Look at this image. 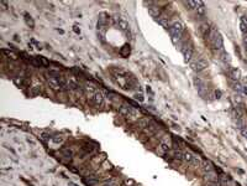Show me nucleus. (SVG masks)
<instances>
[{"instance_id": "f257e3e1", "label": "nucleus", "mask_w": 247, "mask_h": 186, "mask_svg": "<svg viewBox=\"0 0 247 186\" xmlns=\"http://www.w3.org/2000/svg\"><path fill=\"white\" fill-rule=\"evenodd\" d=\"M184 31H185V25L183 24L182 21L174 20L173 22H172L171 27H169V32H171L172 40H173L174 43H177V41H179L182 39V35H183V32Z\"/></svg>"}, {"instance_id": "f03ea898", "label": "nucleus", "mask_w": 247, "mask_h": 186, "mask_svg": "<svg viewBox=\"0 0 247 186\" xmlns=\"http://www.w3.org/2000/svg\"><path fill=\"white\" fill-rule=\"evenodd\" d=\"M119 112L127 119H137L140 117V112L136 108L129 106V104H121L120 108H119Z\"/></svg>"}, {"instance_id": "7ed1b4c3", "label": "nucleus", "mask_w": 247, "mask_h": 186, "mask_svg": "<svg viewBox=\"0 0 247 186\" xmlns=\"http://www.w3.org/2000/svg\"><path fill=\"white\" fill-rule=\"evenodd\" d=\"M210 39H211L212 46H214L215 50L224 51V40H222V36L220 35L216 30H214V31L210 33Z\"/></svg>"}, {"instance_id": "20e7f679", "label": "nucleus", "mask_w": 247, "mask_h": 186, "mask_svg": "<svg viewBox=\"0 0 247 186\" xmlns=\"http://www.w3.org/2000/svg\"><path fill=\"white\" fill-rule=\"evenodd\" d=\"M190 67H192V70L195 71V72H200V71H203L208 67V61L205 58H199V60H197V61L190 62Z\"/></svg>"}, {"instance_id": "39448f33", "label": "nucleus", "mask_w": 247, "mask_h": 186, "mask_svg": "<svg viewBox=\"0 0 247 186\" xmlns=\"http://www.w3.org/2000/svg\"><path fill=\"white\" fill-rule=\"evenodd\" d=\"M114 20L118 24L119 27H120V30H122L123 32L129 35V33H130V25H129V22H127L125 19H122L121 16H119V15H115Z\"/></svg>"}, {"instance_id": "423d86ee", "label": "nucleus", "mask_w": 247, "mask_h": 186, "mask_svg": "<svg viewBox=\"0 0 247 186\" xmlns=\"http://www.w3.org/2000/svg\"><path fill=\"white\" fill-rule=\"evenodd\" d=\"M92 99H93V103H94L96 107L103 106L104 104V93L102 91H98L94 96L92 97Z\"/></svg>"}, {"instance_id": "0eeeda50", "label": "nucleus", "mask_w": 247, "mask_h": 186, "mask_svg": "<svg viewBox=\"0 0 247 186\" xmlns=\"http://www.w3.org/2000/svg\"><path fill=\"white\" fill-rule=\"evenodd\" d=\"M47 83L52 89H54V91H61L62 89L58 80L57 78H54V77H47Z\"/></svg>"}, {"instance_id": "6e6552de", "label": "nucleus", "mask_w": 247, "mask_h": 186, "mask_svg": "<svg viewBox=\"0 0 247 186\" xmlns=\"http://www.w3.org/2000/svg\"><path fill=\"white\" fill-rule=\"evenodd\" d=\"M169 149H171V143L167 139L162 140L159 143V145H158V151L161 153V154H166V153L169 151Z\"/></svg>"}, {"instance_id": "1a4fd4ad", "label": "nucleus", "mask_w": 247, "mask_h": 186, "mask_svg": "<svg viewBox=\"0 0 247 186\" xmlns=\"http://www.w3.org/2000/svg\"><path fill=\"white\" fill-rule=\"evenodd\" d=\"M229 76L234 82H238L241 80V77H242L241 76V71L238 68H231L230 72H229Z\"/></svg>"}, {"instance_id": "9d476101", "label": "nucleus", "mask_w": 247, "mask_h": 186, "mask_svg": "<svg viewBox=\"0 0 247 186\" xmlns=\"http://www.w3.org/2000/svg\"><path fill=\"white\" fill-rule=\"evenodd\" d=\"M85 92H87L88 96H94L96 92H98V89H96V86L94 83H92V82H87V84H85Z\"/></svg>"}, {"instance_id": "9b49d317", "label": "nucleus", "mask_w": 247, "mask_h": 186, "mask_svg": "<svg viewBox=\"0 0 247 186\" xmlns=\"http://www.w3.org/2000/svg\"><path fill=\"white\" fill-rule=\"evenodd\" d=\"M183 56H184V61L189 62L193 57V48L185 46V48H183Z\"/></svg>"}, {"instance_id": "f8f14e48", "label": "nucleus", "mask_w": 247, "mask_h": 186, "mask_svg": "<svg viewBox=\"0 0 247 186\" xmlns=\"http://www.w3.org/2000/svg\"><path fill=\"white\" fill-rule=\"evenodd\" d=\"M201 169L208 174V173H212L214 166H212V164L209 161V160H203V161H201Z\"/></svg>"}, {"instance_id": "ddd939ff", "label": "nucleus", "mask_w": 247, "mask_h": 186, "mask_svg": "<svg viewBox=\"0 0 247 186\" xmlns=\"http://www.w3.org/2000/svg\"><path fill=\"white\" fill-rule=\"evenodd\" d=\"M106 26L108 25H105V24L98 22V35L103 41H104V37H105V33H106Z\"/></svg>"}, {"instance_id": "4468645a", "label": "nucleus", "mask_w": 247, "mask_h": 186, "mask_svg": "<svg viewBox=\"0 0 247 186\" xmlns=\"http://www.w3.org/2000/svg\"><path fill=\"white\" fill-rule=\"evenodd\" d=\"M148 13H149V15H151L152 17L158 19L159 15H161V10H159L158 6H149L148 7Z\"/></svg>"}, {"instance_id": "2eb2a0df", "label": "nucleus", "mask_w": 247, "mask_h": 186, "mask_svg": "<svg viewBox=\"0 0 247 186\" xmlns=\"http://www.w3.org/2000/svg\"><path fill=\"white\" fill-rule=\"evenodd\" d=\"M67 84H68V89H72V91H76V89H78L80 87L79 83H78L74 78H69V80L67 81Z\"/></svg>"}, {"instance_id": "dca6fc26", "label": "nucleus", "mask_w": 247, "mask_h": 186, "mask_svg": "<svg viewBox=\"0 0 247 186\" xmlns=\"http://www.w3.org/2000/svg\"><path fill=\"white\" fill-rule=\"evenodd\" d=\"M109 21H110V16H109V14H108V13H100L99 14L98 22H102V24L108 25V24H109Z\"/></svg>"}, {"instance_id": "f3484780", "label": "nucleus", "mask_w": 247, "mask_h": 186, "mask_svg": "<svg viewBox=\"0 0 247 186\" xmlns=\"http://www.w3.org/2000/svg\"><path fill=\"white\" fill-rule=\"evenodd\" d=\"M183 160H184L187 164H190V165H192L193 160H194V155L190 151H185V153H183Z\"/></svg>"}, {"instance_id": "a211bd4d", "label": "nucleus", "mask_w": 247, "mask_h": 186, "mask_svg": "<svg viewBox=\"0 0 247 186\" xmlns=\"http://www.w3.org/2000/svg\"><path fill=\"white\" fill-rule=\"evenodd\" d=\"M3 54L5 55L6 57L11 58V60H17V58H19V56H17L16 52H14V51H11V50H6V48H3Z\"/></svg>"}, {"instance_id": "6ab92c4d", "label": "nucleus", "mask_w": 247, "mask_h": 186, "mask_svg": "<svg viewBox=\"0 0 247 186\" xmlns=\"http://www.w3.org/2000/svg\"><path fill=\"white\" fill-rule=\"evenodd\" d=\"M195 11L198 15H200V16H203V15H205V5L203 1H198V5L195 7Z\"/></svg>"}, {"instance_id": "aec40b11", "label": "nucleus", "mask_w": 247, "mask_h": 186, "mask_svg": "<svg viewBox=\"0 0 247 186\" xmlns=\"http://www.w3.org/2000/svg\"><path fill=\"white\" fill-rule=\"evenodd\" d=\"M41 92V84H33L31 88H30V96L35 97L37 94H40Z\"/></svg>"}, {"instance_id": "412c9836", "label": "nucleus", "mask_w": 247, "mask_h": 186, "mask_svg": "<svg viewBox=\"0 0 247 186\" xmlns=\"http://www.w3.org/2000/svg\"><path fill=\"white\" fill-rule=\"evenodd\" d=\"M157 21H158V24H159L161 26H163L164 29H169V27H171V25H169V22H168V19H167V17L159 16L158 19H157Z\"/></svg>"}, {"instance_id": "4be33fe9", "label": "nucleus", "mask_w": 247, "mask_h": 186, "mask_svg": "<svg viewBox=\"0 0 247 186\" xmlns=\"http://www.w3.org/2000/svg\"><path fill=\"white\" fill-rule=\"evenodd\" d=\"M130 52H131V48H130V45H123V46L121 47V50H120V55L122 56V57H129V55H130Z\"/></svg>"}, {"instance_id": "5701e85b", "label": "nucleus", "mask_w": 247, "mask_h": 186, "mask_svg": "<svg viewBox=\"0 0 247 186\" xmlns=\"http://www.w3.org/2000/svg\"><path fill=\"white\" fill-rule=\"evenodd\" d=\"M220 60H221L222 62H225V63H227V62H230V61H231L230 55L227 54V52H225V51H222V52H221V55H220Z\"/></svg>"}, {"instance_id": "b1692460", "label": "nucleus", "mask_w": 247, "mask_h": 186, "mask_svg": "<svg viewBox=\"0 0 247 186\" xmlns=\"http://www.w3.org/2000/svg\"><path fill=\"white\" fill-rule=\"evenodd\" d=\"M25 21H26V24H27V25H29L31 29H33V27H35V22H33L32 17L30 16L29 14H25Z\"/></svg>"}, {"instance_id": "393cba45", "label": "nucleus", "mask_w": 247, "mask_h": 186, "mask_svg": "<svg viewBox=\"0 0 247 186\" xmlns=\"http://www.w3.org/2000/svg\"><path fill=\"white\" fill-rule=\"evenodd\" d=\"M200 31L203 32L204 36H206V35H209V33H210V27H209L208 24H203V25L200 26Z\"/></svg>"}, {"instance_id": "a878e982", "label": "nucleus", "mask_w": 247, "mask_h": 186, "mask_svg": "<svg viewBox=\"0 0 247 186\" xmlns=\"http://www.w3.org/2000/svg\"><path fill=\"white\" fill-rule=\"evenodd\" d=\"M52 141H53L54 144H62L63 141H64V136L63 135H54V136H52Z\"/></svg>"}, {"instance_id": "bb28decb", "label": "nucleus", "mask_w": 247, "mask_h": 186, "mask_svg": "<svg viewBox=\"0 0 247 186\" xmlns=\"http://www.w3.org/2000/svg\"><path fill=\"white\" fill-rule=\"evenodd\" d=\"M84 182L89 186H95L98 184V180H96V179H93V176H89V179H85Z\"/></svg>"}, {"instance_id": "cd10ccee", "label": "nucleus", "mask_w": 247, "mask_h": 186, "mask_svg": "<svg viewBox=\"0 0 247 186\" xmlns=\"http://www.w3.org/2000/svg\"><path fill=\"white\" fill-rule=\"evenodd\" d=\"M205 179H206L208 181H211V182H216V181H218V176H216L215 174H212V173H208L206 176H205Z\"/></svg>"}, {"instance_id": "c85d7f7f", "label": "nucleus", "mask_w": 247, "mask_h": 186, "mask_svg": "<svg viewBox=\"0 0 247 186\" xmlns=\"http://www.w3.org/2000/svg\"><path fill=\"white\" fill-rule=\"evenodd\" d=\"M232 88L235 89V91H237L238 93H241V91H242V83H240V82H232Z\"/></svg>"}, {"instance_id": "c756f323", "label": "nucleus", "mask_w": 247, "mask_h": 186, "mask_svg": "<svg viewBox=\"0 0 247 186\" xmlns=\"http://www.w3.org/2000/svg\"><path fill=\"white\" fill-rule=\"evenodd\" d=\"M184 4H185V6L188 7V9H195L197 7V5H198V1H184Z\"/></svg>"}, {"instance_id": "7c9ffc66", "label": "nucleus", "mask_w": 247, "mask_h": 186, "mask_svg": "<svg viewBox=\"0 0 247 186\" xmlns=\"http://www.w3.org/2000/svg\"><path fill=\"white\" fill-rule=\"evenodd\" d=\"M104 186H120V181L119 180H110V181H108V182H105L104 184Z\"/></svg>"}, {"instance_id": "2f4dec72", "label": "nucleus", "mask_w": 247, "mask_h": 186, "mask_svg": "<svg viewBox=\"0 0 247 186\" xmlns=\"http://www.w3.org/2000/svg\"><path fill=\"white\" fill-rule=\"evenodd\" d=\"M62 154L64 158H72V151L69 150V149H62Z\"/></svg>"}, {"instance_id": "473e14b6", "label": "nucleus", "mask_w": 247, "mask_h": 186, "mask_svg": "<svg viewBox=\"0 0 247 186\" xmlns=\"http://www.w3.org/2000/svg\"><path fill=\"white\" fill-rule=\"evenodd\" d=\"M40 138H41V139H42L43 141H48V140H50V138H51V136H50V134H48V133L42 132V133H40Z\"/></svg>"}, {"instance_id": "72a5a7b5", "label": "nucleus", "mask_w": 247, "mask_h": 186, "mask_svg": "<svg viewBox=\"0 0 247 186\" xmlns=\"http://www.w3.org/2000/svg\"><path fill=\"white\" fill-rule=\"evenodd\" d=\"M192 165H194V166H199V165H201L200 159L198 158L197 155H194V160H193V164H192Z\"/></svg>"}, {"instance_id": "f704fd0d", "label": "nucleus", "mask_w": 247, "mask_h": 186, "mask_svg": "<svg viewBox=\"0 0 247 186\" xmlns=\"http://www.w3.org/2000/svg\"><path fill=\"white\" fill-rule=\"evenodd\" d=\"M174 158L178 159V160H183V153L181 151H175L174 153Z\"/></svg>"}, {"instance_id": "c9c22d12", "label": "nucleus", "mask_w": 247, "mask_h": 186, "mask_svg": "<svg viewBox=\"0 0 247 186\" xmlns=\"http://www.w3.org/2000/svg\"><path fill=\"white\" fill-rule=\"evenodd\" d=\"M39 60H40V62H41V65L42 66H48V63H50L44 57H39Z\"/></svg>"}, {"instance_id": "e433bc0d", "label": "nucleus", "mask_w": 247, "mask_h": 186, "mask_svg": "<svg viewBox=\"0 0 247 186\" xmlns=\"http://www.w3.org/2000/svg\"><path fill=\"white\" fill-rule=\"evenodd\" d=\"M240 30L242 33H247V26L245 24H242V22H240Z\"/></svg>"}, {"instance_id": "4c0bfd02", "label": "nucleus", "mask_w": 247, "mask_h": 186, "mask_svg": "<svg viewBox=\"0 0 247 186\" xmlns=\"http://www.w3.org/2000/svg\"><path fill=\"white\" fill-rule=\"evenodd\" d=\"M240 132H241L242 135H244V136L246 138V139H247V126H244V128H242V129L240 130Z\"/></svg>"}, {"instance_id": "58836bf2", "label": "nucleus", "mask_w": 247, "mask_h": 186, "mask_svg": "<svg viewBox=\"0 0 247 186\" xmlns=\"http://www.w3.org/2000/svg\"><path fill=\"white\" fill-rule=\"evenodd\" d=\"M242 94L247 96V84H242V91H241Z\"/></svg>"}, {"instance_id": "ea45409f", "label": "nucleus", "mask_w": 247, "mask_h": 186, "mask_svg": "<svg viewBox=\"0 0 247 186\" xmlns=\"http://www.w3.org/2000/svg\"><path fill=\"white\" fill-rule=\"evenodd\" d=\"M241 22L247 26V16H241Z\"/></svg>"}, {"instance_id": "a19ab883", "label": "nucleus", "mask_w": 247, "mask_h": 186, "mask_svg": "<svg viewBox=\"0 0 247 186\" xmlns=\"http://www.w3.org/2000/svg\"><path fill=\"white\" fill-rule=\"evenodd\" d=\"M136 99H140L141 102H142V100H143V96H142V93H140V94H138V93H137V94H136Z\"/></svg>"}, {"instance_id": "79ce46f5", "label": "nucleus", "mask_w": 247, "mask_h": 186, "mask_svg": "<svg viewBox=\"0 0 247 186\" xmlns=\"http://www.w3.org/2000/svg\"><path fill=\"white\" fill-rule=\"evenodd\" d=\"M215 94H216V98H220V96H221V92H220V91H216Z\"/></svg>"}, {"instance_id": "37998d69", "label": "nucleus", "mask_w": 247, "mask_h": 186, "mask_svg": "<svg viewBox=\"0 0 247 186\" xmlns=\"http://www.w3.org/2000/svg\"><path fill=\"white\" fill-rule=\"evenodd\" d=\"M74 31H76V32H80V30H78L77 26H74Z\"/></svg>"}, {"instance_id": "c03bdc74", "label": "nucleus", "mask_w": 247, "mask_h": 186, "mask_svg": "<svg viewBox=\"0 0 247 186\" xmlns=\"http://www.w3.org/2000/svg\"><path fill=\"white\" fill-rule=\"evenodd\" d=\"M237 186H240V185H237Z\"/></svg>"}]
</instances>
